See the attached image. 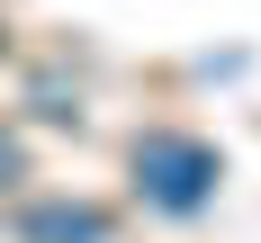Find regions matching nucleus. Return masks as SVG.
<instances>
[{
  "label": "nucleus",
  "instance_id": "obj_1",
  "mask_svg": "<svg viewBox=\"0 0 261 243\" xmlns=\"http://www.w3.org/2000/svg\"><path fill=\"white\" fill-rule=\"evenodd\" d=\"M126 171H135V189H144V207H162V216H198V207L216 198V180H225L216 144H207V135H180V126L135 135Z\"/></svg>",
  "mask_w": 261,
  "mask_h": 243
},
{
  "label": "nucleus",
  "instance_id": "obj_2",
  "mask_svg": "<svg viewBox=\"0 0 261 243\" xmlns=\"http://www.w3.org/2000/svg\"><path fill=\"white\" fill-rule=\"evenodd\" d=\"M108 234L117 225L90 198H36V207H18V243H108Z\"/></svg>",
  "mask_w": 261,
  "mask_h": 243
},
{
  "label": "nucleus",
  "instance_id": "obj_3",
  "mask_svg": "<svg viewBox=\"0 0 261 243\" xmlns=\"http://www.w3.org/2000/svg\"><path fill=\"white\" fill-rule=\"evenodd\" d=\"M0 180H18V135H0Z\"/></svg>",
  "mask_w": 261,
  "mask_h": 243
},
{
  "label": "nucleus",
  "instance_id": "obj_4",
  "mask_svg": "<svg viewBox=\"0 0 261 243\" xmlns=\"http://www.w3.org/2000/svg\"><path fill=\"white\" fill-rule=\"evenodd\" d=\"M0 54H9V27H0Z\"/></svg>",
  "mask_w": 261,
  "mask_h": 243
}]
</instances>
